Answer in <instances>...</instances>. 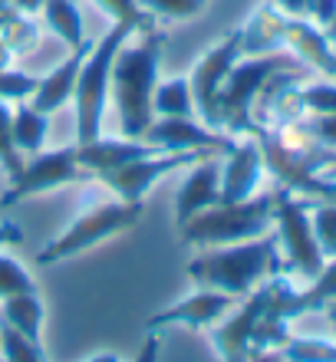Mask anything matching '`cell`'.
Masks as SVG:
<instances>
[{"mask_svg": "<svg viewBox=\"0 0 336 362\" xmlns=\"http://www.w3.org/2000/svg\"><path fill=\"white\" fill-rule=\"evenodd\" d=\"M290 66H303L300 59H290L284 53H270V57H241L231 66L224 79L221 93H218V132L224 135H257L260 125L254 122V103H257L260 89L274 73Z\"/></svg>", "mask_w": 336, "mask_h": 362, "instance_id": "5b68a950", "label": "cell"}, {"mask_svg": "<svg viewBox=\"0 0 336 362\" xmlns=\"http://www.w3.org/2000/svg\"><path fill=\"white\" fill-rule=\"evenodd\" d=\"M93 4H96L112 23H125V27H132L135 33L155 30V20L145 13L139 0H93Z\"/></svg>", "mask_w": 336, "mask_h": 362, "instance_id": "83f0119b", "label": "cell"}, {"mask_svg": "<svg viewBox=\"0 0 336 362\" xmlns=\"http://www.w3.org/2000/svg\"><path fill=\"white\" fill-rule=\"evenodd\" d=\"M284 362H336V343L317 339V336H287L280 346Z\"/></svg>", "mask_w": 336, "mask_h": 362, "instance_id": "484cf974", "label": "cell"}, {"mask_svg": "<svg viewBox=\"0 0 336 362\" xmlns=\"http://www.w3.org/2000/svg\"><path fill=\"white\" fill-rule=\"evenodd\" d=\"M284 17H307L310 20V0H270Z\"/></svg>", "mask_w": 336, "mask_h": 362, "instance_id": "d590c367", "label": "cell"}, {"mask_svg": "<svg viewBox=\"0 0 336 362\" xmlns=\"http://www.w3.org/2000/svg\"><path fill=\"white\" fill-rule=\"evenodd\" d=\"M158 349H162V339L155 333H149L142 349H139V356H135V362H158Z\"/></svg>", "mask_w": 336, "mask_h": 362, "instance_id": "8d00e7d4", "label": "cell"}, {"mask_svg": "<svg viewBox=\"0 0 336 362\" xmlns=\"http://www.w3.org/2000/svg\"><path fill=\"white\" fill-rule=\"evenodd\" d=\"M204 155L212 152H162V155H149V158H135V162H125L119 168H109V172L96 175V181L103 188H109L119 201H129V204H142L149 188L155 181H162L165 175H172L175 168L182 165H195L202 162Z\"/></svg>", "mask_w": 336, "mask_h": 362, "instance_id": "9c48e42d", "label": "cell"}, {"mask_svg": "<svg viewBox=\"0 0 336 362\" xmlns=\"http://www.w3.org/2000/svg\"><path fill=\"white\" fill-rule=\"evenodd\" d=\"M310 20L317 27H330L336 20V0H310Z\"/></svg>", "mask_w": 336, "mask_h": 362, "instance_id": "e575fe53", "label": "cell"}, {"mask_svg": "<svg viewBox=\"0 0 336 362\" xmlns=\"http://www.w3.org/2000/svg\"><path fill=\"white\" fill-rule=\"evenodd\" d=\"M330 303H336V257H330L323 264V270L310 280L307 290H294V296H290V303H287V313L294 320V316L327 310Z\"/></svg>", "mask_w": 336, "mask_h": 362, "instance_id": "603a6c76", "label": "cell"}, {"mask_svg": "<svg viewBox=\"0 0 336 362\" xmlns=\"http://www.w3.org/2000/svg\"><path fill=\"white\" fill-rule=\"evenodd\" d=\"M89 49H93V37H86L76 49H69V57L63 59L59 66L50 69L47 76L37 83V93H33L30 105L50 115V112H57V109H63L66 103H73V89H76L79 66H83V59H86Z\"/></svg>", "mask_w": 336, "mask_h": 362, "instance_id": "ac0fdd59", "label": "cell"}, {"mask_svg": "<svg viewBox=\"0 0 336 362\" xmlns=\"http://www.w3.org/2000/svg\"><path fill=\"white\" fill-rule=\"evenodd\" d=\"M142 142L155 145L158 152H212L228 155L234 139L224 132H214L198 119H152V125L142 132Z\"/></svg>", "mask_w": 336, "mask_h": 362, "instance_id": "7c38bea8", "label": "cell"}, {"mask_svg": "<svg viewBox=\"0 0 336 362\" xmlns=\"http://www.w3.org/2000/svg\"><path fill=\"white\" fill-rule=\"evenodd\" d=\"M300 105L303 112H333L336 115V86L333 83H307L300 86Z\"/></svg>", "mask_w": 336, "mask_h": 362, "instance_id": "d6a6232c", "label": "cell"}, {"mask_svg": "<svg viewBox=\"0 0 336 362\" xmlns=\"http://www.w3.org/2000/svg\"><path fill=\"white\" fill-rule=\"evenodd\" d=\"M221 204V155H204L202 162L192 165L188 178L175 194V221L178 228L188 224L195 214Z\"/></svg>", "mask_w": 336, "mask_h": 362, "instance_id": "9a60e30c", "label": "cell"}, {"mask_svg": "<svg viewBox=\"0 0 336 362\" xmlns=\"http://www.w3.org/2000/svg\"><path fill=\"white\" fill-rule=\"evenodd\" d=\"M10 59H13V53H10V49H7V43L0 40V69H4V66H10Z\"/></svg>", "mask_w": 336, "mask_h": 362, "instance_id": "ab89813d", "label": "cell"}, {"mask_svg": "<svg viewBox=\"0 0 336 362\" xmlns=\"http://www.w3.org/2000/svg\"><path fill=\"white\" fill-rule=\"evenodd\" d=\"M152 109L158 119H198L195 112V95L188 76H172V79H158L152 95Z\"/></svg>", "mask_w": 336, "mask_h": 362, "instance_id": "cb8c5ba5", "label": "cell"}, {"mask_svg": "<svg viewBox=\"0 0 336 362\" xmlns=\"http://www.w3.org/2000/svg\"><path fill=\"white\" fill-rule=\"evenodd\" d=\"M10 103H0V165L4 172L13 178V175L23 168V155H20L17 142H13V129H10Z\"/></svg>", "mask_w": 336, "mask_h": 362, "instance_id": "1f68e13d", "label": "cell"}, {"mask_svg": "<svg viewBox=\"0 0 336 362\" xmlns=\"http://www.w3.org/2000/svg\"><path fill=\"white\" fill-rule=\"evenodd\" d=\"M323 33H327V40H330V47L336 49V20L330 23V27H323Z\"/></svg>", "mask_w": 336, "mask_h": 362, "instance_id": "60d3db41", "label": "cell"}, {"mask_svg": "<svg viewBox=\"0 0 336 362\" xmlns=\"http://www.w3.org/2000/svg\"><path fill=\"white\" fill-rule=\"evenodd\" d=\"M30 290H37L33 274H30L20 260L0 254V300H7V296H13V293H30Z\"/></svg>", "mask_w": 336, "mask_h": 362, "instance_id": "f546056e", "label": "cell"}, {"mask_svg": "<svg viewBox=\"0 0 336 362\" xmlns=\"http://www.w3.org/2000/svg\"><path fill=\"white\" fill-rule=\"evenodd\" d=\"M0 40L7 43L13 57H30L40 47V27L33 13H23L0 0Z\"/></svg>", "mask_w": 336, "mask_h": 362, "instance_id": "44dd1931", "label": "cell"}, {"mask_svg": "<svg viewBox=\"0 0 336 362\" xmlns=\"http://www.w3.org/2000/svg\"><path fill=\"white\" fill-rule=\"evenodd\" d=\"M323 175H327V178H336V162L330 165V168H327V172H323Z\"/></svg>", "mask_w": 336, "mask_h": 362, "instance_id": "b9f144b4", "label": "cell"}, {"mask_svg": "<svg viewBox=\"0 0 336 362\" xmlns=\"http://www.w3.org/2000/svg\"><path fill=\"white\" fill-rule=\"evenodd\" d=\"M284 274V260L277 254V234H264L254 240H241L218 250H204L188 264V276L198 286L221 290L231 296H248L264 276Z\"/></svg>", "mask_w": 336, "mask_h": 362, "instance_id": "7a4b0ae2", "label": "cell"}, {"mask_svg": "<svg viewBox=\"0 0 336 362\" xmlns=\"http://www.w3.org/2000/svg\"><path fill=\"white\" fill-rule=\"evenodd\" d=\"M76 145V158L79 165L86 168L93 178L109 168H119L125 162H135V158H149V155H162L155 145L142 142V139H106V135H96L89 142H73Z\"/></svg>", "mask_w": 336, "mask_h": 362, "instance_id": "e0dca14e", "label": "cell"}, {"mask_svg": "<svg viewBox=\"0 0 336 362\" xmlns=\"http://www.w3.org/2000/svg\"><path fill=\"white\" fill-rule=\"evenodd\" d=\"M135 37L132 27L112 23L103 37L93 40V49L86 53L83 66L73 89V103H76V142H89L103 135V115L109 105V89H112V59L122 49V43Z\"/></svg>", "mask_w": 336, "mask_h": 362, "instance_id": "3957f363", "label": "cell"}, {"mask_svg": "<svg viewBox=\"0 0 336 362\" xmlns=\"http://www.w3.org/2000/svg\"><path fill=\"white\" fill-rule=\"evenodd\" d=\"M238 296L221 293V290H208V286H198L192 296H185L178 303L165 306L162 313L149 316V333L155 329H165V326H185V329H212L214 323H221L224 316L234 310Z\"/></svg>", "mask_w": 336, "mask_h": 362, "instance_id": "4fadbf2b", "label": "cell"}, {"mask_svg": "<svg viewBox=\"0 0 336 362\" xmlns=\"http://www.w3.org/2000/svg\"><path fill=\"white\" fill-rule=\"evenodd\" d=\"M37 76H30V73H20L13 66H4L0 69V103H30L33 93H37Z\"/></svg>", "mask_w": 336, "mask_h": 362, "instance_id": "f1b7e54d", "label": "cell"}, {"mask_svg": "<svg viewBox=\"0 0 336 362\" xmlns=\"http://www.w3.org/2000/svg\"><path fill=\"white\" fill-rule=\"evenodd\" d=\"M86 181H96V178L79 165L76 145H63V148H53V152H37L30 155V162L10 178V191L0 198V204L13 208V204H20L27 198L66 188V185H86Z\"/></svg>", "mask_w": 336, "mask_h": 362, "instance_id": "ba28073f", "label": "cell"}, {"mask_svg": "<svg viewBox=\"0 0 336 362\" xmlns=\"http://www.w3.org/2000/svg\"><path fill=\"white\" fill-rule=\"evenodd\" d=\"M129 40L112 59V89H109V95L115 99L122 135L125 139H142V132L155 119L152 95L155 86H158L162 49L168 37L162 30H145V33H139L135 43H129Z\"/></svg>", "mask_w": 336, "mask_h": 362, "instance_id": "6da1fadb", "label": "cell"}, {"mask_svg": "<svg viewBox=\"0 0 336 362\" xmlns=\"http://www.w3.org/2000/svg\"><path fill=\"white\" fill-rule=\"evenodd\" d=\"M284 49L303 66L317 69L327 79H336V49L330 47L323 27L307 17H284Z\"/></svg>", "mask_w": 336, "mask_h": 362, "instance_id": "2e32d148", "label": "cell"}, {"mask_svg": "<svg viewBox=\"0 0 336 362\" xmlns=\"http://www.w3.org/2000/svg\"><path fill=\"white\" fill-rule=\"evenodd\" d=\"M10 129H13V142H17L20 155H37L47 145L50 115L33 109L30 103H17L10 109Z\"/></svg>", "mask_w": 336, "mask_h": 362, "instance_id": "7402d4cb", "label": "cell"}, {"mask_svg": "<svg viewBox=\"0 0 336 362\" xmlns=\"http://www.w3.org/2000/svg\"><path fill=\"white\" fill-rule=\"evenodd\" d=\"M0 359L4 362H50L40 349V343L27 339L23 333H17L10 323L0 320Z\"/></svg>", "mask_w": 336, "mask_h": 362, "instance_id": "4316f807", "label": "cell"}, {"mask_svg": "<svg viewBox=\"0 0 336 362\" xmlns=\"http://www.w3.org/2000/svg\"><path fill=\"white\" fill-rule=\"evenodd\" d=\"M241 59V30H231L228 37H221L202 59L195 63L192 76V95H195V112L208 129L218 132V93H221L224 79H228L231 66Z\"/></svg>", "mask_w": 336, "mask_h": 362, "instance_id": "30bf717a", "label": "cell"}, {"mask_svg": "<svg viewBox=\"0 0 336 362\" xmlns=\"http://www.w3.org/2000/svg\"><path fill=\"white\" fill-rule=\"evenodd\" d=\"M264 155L254 135H238L231 152L221 155V204H238L260 191L264 181Z\"/></svg>", "mask_w": 336, "mask_h": 362, "instance_id": "5bb4252c", "label": "cell"}, {"mask_svg": "<svg viewBox=\"0 0 336 362\" xmlns=\"http://www.w3.org/2000/svg\"><path fill=\"white\" fill-rule=\"evenodd\" d=\"M182 240L195 247H214V244H241V240L264 238L274 230V191L254 194L238 204H214V208L195 214L182 224Z\"/></svg>", "mask_w": 336, "mask_h": 362, "instance_id": "277c9868", "label": "cell"}, {"mask_svg": "<svg viewBox=\"0 0 336 362\" xmlns=\"http://www.w3.org/2000/svg\"><path fill=\"white\" fill-rule=\"evenodd\" d=\"M0 362H4V359H0Z\"/></svg>", "mask_w": 336, "mask_h": 362, "instance_id": "f6af8a7d", "label": "cell"}, {"mask_svg": "<svg viewBox=\"0 0 336 362\" xmlns=\"http://www.w3.org/2000/svg\"><path fill=\"white\" fill-rule=\"evenodd\" d=\"M0 320L10 323L27 339L40 343V336H43V300H40L37 290L7 296V300H0Z\"/></svg>", "mask_w": 336, "mask_h": 362, "instance_id": "ffe728a7", "label": "cell"}, {"mask_svg": "<svg viewBox=\"0 0 336 362\" xmlns=\"http://www.w3.org/2000/svg\"><path fill=\"white\" fill-rule=\"evenodd\" d=\"M330 313V323H333V329H336V310H327Z\"/></svg>", "mask_w": 336, "mask_h": 362, "instance_id": "7bdbcfd3", "label": "cell"}, {"mask_svg": "<svg viewBox=\"0 0 336 362\" xmlns=\"http://www.w3.org/2000/svg\"><path fill=\"white\" fill-rule=\"evenodd\" d=\"M139 218H142V204H129V201L119 198H86L79 214L69 221V228L37 254V264H59V260H69L76 254H86L89 247L103 244L106 238H115V234L135 228Z\"/></svg>", "mask_w": 336, "mask_h": 362, "instance_id": "8992f818", "label": "cell"}, {"mask_svg": "<svg viewBox=\"0 0 336 362\" xmlns=\"http://www.w3.org/2000/svg\"><path fill=\"white\" fill-rule=\"evenodd\" d=\"M241 30V57H270L284 53V13L274 4H264L244 20Z\"/></svg>", "mask_w": 336, "mask_h": 362, "instance_id": "d6986e66", "label": "cell"}, {"mask_svg": "<svg viewBox=\"0 0 336 362\" xmlns=\"http://www.w3.org/2000/svg\"><path fill=\"white\" fill-rule=\"evenodd\" d=\"M327 310H336V303H330V306H327Z\"/></svg>", "mask_w": 336, "mask_h": 362, "instance_id": "ee69618b", "label": "cell"}, {"mask_svg": "<svg viewBox=\"0 0 336 362\" xmlns=\"http://www.w3.org/2000/svg\"><path fill=\"white\" fill-rule=\"evenodd\" d=\"M23 240V230L17 224H10V221H0V247H7V244H20Z\"/></svg>", "mask_w": 336, "mask_h": 362, "instance_id": "74e56055", "label": "cell"}, {"mask_svg": "<svg viewBox=\"0 0 336 362\" xmlns=\"http://www.w3.org/2000/svg\"><path fill=\"white\" fill-rule=\"evenodd\" d=\"M297 125L317 145L336 152V115L333 112H310V119H297Z\"/></svg>", "mask_w": 336, "mask_h": 362, "instance_id": "836d02e7", "label": "cell"}, {"mask_svg": "<svg viewBox=\"0 0 336 362\" xmlns=\"http://www.w3.org/2000/svg\"><path fill=\"white\" fill-rule=\"evenodd\" d=\"M152 20H192L204 10L208 0H139Z\"/></svg>", "mask_w": 336, "mask_h": 362, "instance_id": "4dcf8cb0", "label": "cell"}, {"mask_svg": "<svg viewBox=\"0 0 336 362\" xmlns=\"http://www.w3.org/2000/svg\"><path fill=\"white\" fill-rule=\"evenodd\" d=\"M4 4L23 10V13H40V7H43V0H4Z\"/></svg>", "mask_w": 336, "mask_h": 362, "instance_id": "f35d334b", "label": "cell"}, {"mask_svg": "<svg viewBox=\"0 0 336 362\" xmlns=\"http://www.w3.org/2000/svg\"><path fill=\"white\" fill-rule=\"evenodd\" d=\"M43 23L57 33L69 49H76L86 40V27H83V13H79L76 0H43Z\"/></svg>", "mask_w": 336, "mask_h": 362, "instance_id": "d4e9b609", "label": "cell"}, {"mask_svg": "<svg viewBox=\"0 0 336 362\" xmlns=\"http://www.w3.org/2000/svg\"><path fill=\"white\" fill-rule=\"evenodd\" d=\"M274 280L277 274L270 276L264 286H254L248 296H241L244 303L234 310V316L221 320V326H212V343L221 356V362H248L250 359V339H254V329H257L260 316L270 306V296H274Z\"/></svg>", "mask_w": 336, "mask_h": 362, "instance_id": "8fae6325", "label": "cell"}, {"mask_svg": "<svg viewBox=\"0 0 336 362\" xmlns=\"http://www.w3.org/2000/svg\"><path fill=\"white\" fill-rule=\"evenodd\" d=\"M274 228H277V247H284V270L313 280L323 270L327 257L313 234L310 198H300L280 185L274 191Z\"/></svg>", "mask_w": 336, "mask_h": 362, "instance_id": "52a82bcc", "label": "cell"}]
</instances>
